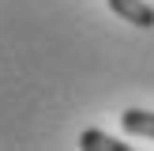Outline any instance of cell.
<instances>
[{
  "label": "cell",
  "mask_w": 154,
  "mask_h": 151,
  "mask_svg": "<svg viewBox=\"0 0 154 151\" xmlns=\"http://www.w3.org/2000/svg\"><path fill=\"white\" fill-rule=\"evenodd\" d=\"M120 125H124L128 136H147V140H154V113L150 110H124L120 113Z\"/></svg>",
  "instance_id": "cell-2"
},
{
  "label": "cell",
  "mask_w": 154,
  "mask_h": 151,
  "mask_svg": "<svg viewBox=\"0 0 154 151\" xmlns=\"http://www.w3.org/2000/svg\"><path fill=\"white\" fill-rule=\"evenodd\" d=\"M109 8L120 19H128L132 27H154V8L147 0H109Z\"/></svg>",
  "instance_id": "cell-1"
},
{
  "label": "cell",
  "mask_w": 154,
  "mask_h": 151,
  "mask_svg": "<svg viewBox=\"0 0 154 151\" xmlns=\"http://www.w3.org/2000/svg\"><path fill=\"white\" fill-rule=\"evenodd\" d=\"M79 147L83 151H128V143L113 140V136L102 132V128H87V132L79 136Z\"/></svg>",
  "instance_id": "cell-3"
}]
</instances>
